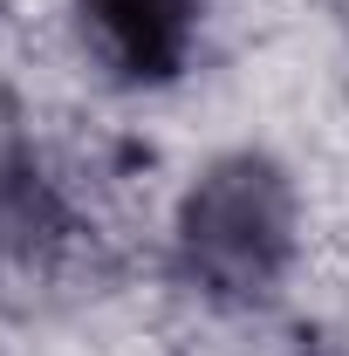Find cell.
Listing matches in <instances>:
<instances>
[{"instance_id":"cell-1","label":"cell","mask_w":349,"mask_h":356,"mask_svg":"<svg viewBox=\"0 0 349 356\" xmlns=\"http://www.w3.org/2000/svg\"><path fill=\"white\" fill-rule=\"evenodd\" d=\"M288 233H295L288 185L254 158H233V165H219L192 185L185 220H178V247H185V267L206 288L267 295V281L288 261Z\"/></svg>"},{"instance_id":"cell-2","label":"cell","mask_w":349,"mask_h":356,"mask_svg":"<svg viewBox=\"0 0 349 356\" xmlns=\"http://www.w3.org/2000/svg\"><path fill=\"white\" fill-rule=\"evenodd\" d=\"M76 28H83V48L103 62V76L151 89L185 69L199 7L192 0H76Z\"/></svg>"},{"instance_id":"cell-3","label":"cell","mask_w":349,"mask_h":356,"mask_svg":"<svg viewBox=\"0 0 349 356\" xmlns=\"http://www.w3.org/2000/svg\"><path fill=\"white\" fill-rule=\"evenodd\" d=\"M55 240H62V213L48 185H35L21 165H0V267H42Z\"/></svg>"}]
</instances>
